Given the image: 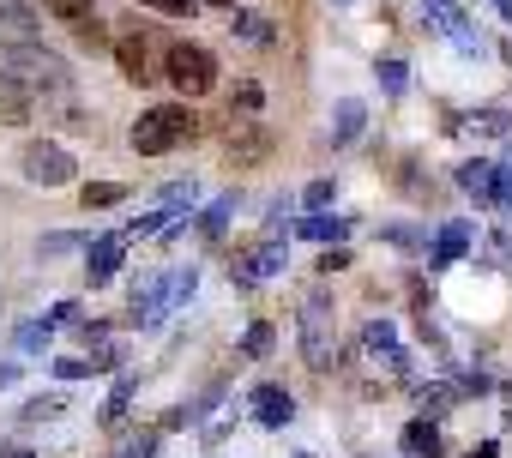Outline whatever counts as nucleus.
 Masks as SVG:
<instances>
[{"label": "nucleus", "mask_w": 512, "mask_h": 458, "mask_svg": "<svg viewBox=\"0 0 512 458\" xmlns=\"http://www.w3.org/2000/svg\"><path fill=\"white\" fill-rule=\"evenodd\" d=\"M332 193H338L332 181H308V193H302V205H308V211H326V205H332Z\"/></svg>", "instance_id": "f704fd0d"}, {"label": "nucleus", "mask_w": 512, "mask_h": 458, "mask_svg": "<svg viewBox=\"0 0 512 458\" xmlns=\"http://www.w3.org/2000/svg\"><path fill=\"white\" fill-rule=\"evenodd\" d=\"M0 73L31 85V91H73V67L43 43V37H0Z\"/></svg>", "instance_id": "f257e3e1"}, {"label": "nucleus", "mask_w": 512, "mask_h": 458, "mask_svg": "<svg viewBox=\"0 0 512 458\" xmlns=\"http://www.w3.org/2000/svg\"><path fill=\"white\" fill-rule=\"evenodd\" d=\"M284 260H290V242L284 236H266L253 254H241V260H229V278L247 290V284H266V278H278L284 272Z\"/></svg>", "instance_id": "9d476101"}, {"label": "nucleus", "mask_w": 512, "mask_h": 458, "mask_svg": "<svg viewBox=\"0 0 512 458\" xmlns=\"http://www.w3.org/2000/svg\"><path fill=\"white\" fill-rule=\"evenodd\" d=\"M151 452H157V434H133V440H121L115 458H151Z\"/></svg>", "instance_id": "c9c22d12"}, {"label": "nucleus", "mask_w": 512, "mask_h": 458, "mask_svg": "<svg viewBox=\"0 0 512 458\" xmlns=\"http://www.w3.org/2000/svg\"><path fill=\"white\" fill-rule=\"evenodd\" d=\"M362 356L380 362L386 374H410V356H404V344H398V332H392L386 320H368V326H362Z\"/></svg>", "instance_id": "9b49d317"}, {"label": "nucleus", "mask_w": 512, "mask_h": 458, "mask_svg": "<svg viewBox=\"0 0 512 458\" xmlns=\"http://www.w3.org/2000/svg\"><path fill=\"white\" fill-rule=\"evenodd\" d=\"M49 338H55V320L43 314V320H25L19 332H13V344L25 350V356H37V350H49Z\"/></svg>", "instance_id": "b1692460"}, {"label": "nucleus", "mask_w": 512, "mask_h": 458, "mask_svg": "<svg viewBox=\"0 0 512 458\" xmlns=\"http://www.w3.org/2000/svg\"><path fill=\"white\" fill-rule=\"evenodd\" d=\"M157 199H163L157 211H169V217H181V211H193V199H199V187H193V181H169V187H163Z\"/></svg>", "instance_id": "bb28decb"}, {"label": "nucleus", "mask_w": 512, "mask_h": 458, "mask_svg": "<svg viewBox=\"0 0 512 458\" xmlns=\"http://www.w3.org/2000/svg\"><path fill=\"white\" fill-rule=\"evenodd\" d=\"M458 187H464V193H470L476 205H488V211L512 217V175H506L500 163H482V157L458 163Z\"/></svg>", "instance_id": "423d86ee"}, {"label": "nucleus", "mask_w": 512, "mask_h": 458, "mask_svg": "<svg viewBox=\"0 0 512 458\" xmlns=\"http://www.w3.org/2000/svg\"><path fill=\"white\" fill-rule=\"evenodd\" d=\"M193 290H199V272H193V266H175V272H163L157 284L133 290V320H139V326H163L169 308L193 302Z\"/></svg>", "instance_id": "20e7f679"}, {"label": "nucleus", "mask_w": 512, "mask_h": 458, "mask_svg": "<svg viewBox=\"0 0 512 458\" xmlns=\"http://www.w3.org/2000/svg\"><path fill=\"white\" fill-rule=\"evenodd\" d=\"M362 127H368L362 97H344V103H338V115H332V145H356V139H362Z\"/></svg>", "instance_id": "aec40b11"}, {"label": "nucleus", "mask_w": 512, "mask_h": 458, "mask_svg": "<svg viewBox=\"0 0 512 458\" xmlns=\"http://www.w3.org/2000/svg\"><path fill=\"white\" fill-rule=\"evenodd\" d=\"M7 458H31V446H19V452H7Z\"/></svg>", "instance_id": "c03bdc74"}, {"label": "nucleus", "mask_w": 512, "mask_h": 458, "mask_svg": "<svg viewBox=\"0 0 512 458\" xmlns=\"http://www.w3.org/2000/svg\"><path fill=\"white\" fill-rule=\"evenodd\" d=\"M464 254H470V223H464V217L440 223V236H434V254H428V266L440 272V266H452V260H464Z\"/></svg>", "instance_id": "2eb2a0df"}, {"label": "nucleus", "mask_w": 512, "mask_h": 458, "mask_svg": "<svg viewBox=\"0 0 512 458\" xmlns=\"http://www.w3.org/2000/svg\"><path fill=\"white\" fill-rule=\"evenodd\" d=\"M380 236H386L392 248H404V254H416V248H428V236H422V229H410V223H386V229H380Z\"/></svg>", "instance_id": "7c9ffc66"}, {"label": "nucleus", "mask_w": 512, "mask_h": 458, "mask_svg": "<svg viewBox=\"0 0 512 458\" xmlns=\"http://www.w3.org/2000/svg\"><path fill=\"white\" fill-rule=\"evenodd\" d=\"M121 260H127V229L91 236V254H85V278H91V290H97V284H109V278L121 272Z\"/></svg>", "instance_id": "f8f14e48"}, {"label": "nucleus", "mask_w": 512, "mask_h": 458, "mask_svg": "<svg viewBox=\"0 0 512 458\" xmlns=\"http://www.w3.org/2000/svg\"><path fill=\"white\" fill-rule=\"evenodd\" d=\"M296 416V398L284 386H253V422L260 428H284Z\"/></svg>", "instance_id": "4468645a"}, {"label": "nucleus", "mask_w": 512, "mask_h": 458, "mask_svg": "<svg viewBox=\"0 0 512 458\" xmlns=\"http://www.w3.org/2000/svg\"><path fill=\"white\" fill-rule=\"evenodd\" d=\"M139 7H151V13H163V19H193L199 0H139Z\"/></svg>", "instance_id": "72a5a7b5"}, {"label": "nucleus", "mask_w": 512, "mask_h": 458, "mask_svg": "<svg viewBox=\"0 0 512 458\" xmlns=\"http://www.w3.org/2000/svg\"><path fill=\"white\" fill-rule=\"evenodd\" d=\"M199 7H229V13H235V0H199Z\"/></svg>", "instance_id": "37998d69"}, {"label": "nucleus", "mask_w": 512, "mask_h": 458, "mask_svg": "<svg viewBox=\"0 0 512 458\" xmlns=\"http://www.w3.org/2000/svg\"><path fill=\"white\" fill-rule=\"evenodd\" d=\"M31 115H37V91L0 73V127H25Z\"/></svg>", "instance_id": "ddd939ff"}, {"label": "nucleus", "mask_w": 512, "mask_h": 458, "mask_svg": "<svg viewBox=\"0 0 512 458\" xmlns=\"http://www.w3.org/2000/svg\"><path fill=\"white\" fill-rule=\"evenodd\" d=\"M157 49H169V43H157L145 25H127V31L115 37V49H109V55L121 61V73H127L133 85H151V79H157V67H163V61H157Z\"/></svg>", "instance_id": "0eeeda50"}, {"label": "nucleus", "mask_w": 512, "mask_h": 458, "mask_svg": "<svg viewBox=\"0 0 512 458\" xmlns=\"http://www.w3.org/2000/svg\"><path fill=\"white\" fill-rule=\"evenodd\" d=\"M25 175H31L37 187H67V181H79V163H73L67 145L43 139V145H25Z\"/></svg>", "instance_id": "1a4fd4ad"}, {"label": "nucleus", "mask_w": 512, "mask_h": 458, "mask_svg": "<svg viewBox=\"0 0 512 458\" xmlns=\"http://www.w3.org/2000/svg\"><path fill=\"white\" fill-rule=\"evenodd\" d=\"M464 133H476V139H506V133H512V115H506V109H476V115L464 121Z\"/></svg>", "instance_id": "4be33fe9"}, {"label": "nucleus", "mask_w": 512, "mask_h": 458, "mask_svg": "<svg viewBox=\"0 0 512 458\" xmlns=\"http://www.w3.org/2000/svg\"><path fill=\"white\" fill-rule=\"evenodd\" d=\"M404 452H410V458H446L440 422H434V416H416V422L404 428Z\"/></svg>", "instance_id": "f3484780"}, {"label": "nucleus", "mask_w": 512, "mask_h": 458, "mask_svg": "<svg viewBox=\"0 0 512 458\" xmlns=\"http://www.w3.org/2000/svg\"><path fill=\"white\" fill-rule=\"evenodd\" d=\"M229 25H235V43H247V49H272V43H278V25H272L266 13H241V7H235Z\"/></svg>", "instance_id": "a211bd4d"}, {"label": "nucleus", "mask_w": 512, "mask_h": 458, "mask_svg": "<svg viewBox=\"0 0 512 458\" xmlns=\"http://www.w3.org/2000/svg\"><path fill=\"white\" fill-rule=\"evenodd\" d=\"M470 458H500V446H494V440H482V446H470Z\"/></svg>", "instance_id": "a19ab883"}, {"label": "nucleus", "mask_w": 512, "mask_h": 458, "mask_svg": "<svg viewBox=\"0 0 512 458\" xmlns=\"http://www.w3.org/2000/svg\"><path fill=\"white\" fill-rule=\"evenodd\" d=\"M494 13H500V19H506V25H512V0H494Z\"/></svg>", "instance_id": "79ce46f5"}, {"label": "nucleus", "mask_w": 512, "mask_h": 458, "mask_svg": "<svg viewBox=\"0 0 512 458\" xmlns=\"http://www.w3.org/2000/svg\"><path fill=\"white\" fill-rule=\"evenodd\" d=\"M260 103H266V91L253 85V79H241V85H235V109H247V115H253V109H260Z\"/></svg>", "instance_id": "e433bc0d"}, {"label": "nucleus", "mask_w": 512, "mask_h": 458, "mask_svg": "<svg viewBox=\"0 0 512 458\" xmlns=\"http://www.w3.org/2000/svg\"><path fill=\"white\" fill-rule=\"evenodd\" d=\"M0 37H43V13L31 0H0Z\"/></svg>", "instance_id": "dca6fc26"}, {"label": "nucleus", "mask_w": 512, "mask_h": 458, "mask_svg": "<svg viewBox=\"0 0 512 458\" xmlns=\"http://www.w3.org/2000/svg\"><path fill=\"white\" fill-rule=\"evenodd\" d=\"M43 13H49V19H67V25H79V19H91V13H97V0H43Z\"/></svg>", "instance_id": "c85d7f7f"}, {"label": "nucleus", "mask_w": 512, "mask_h": 458, "mask_svg": "<svg viewBox=\"0 0 512 458\" xmlns=\"http://www.w3.org/2000/svg\"><path fill=\"white\" fill-rule=\"evenodd\" d=\"M272 338H278V332H272L266 320H253V326H247V338H241V356H253V362H266V356H272Z\"/></svg>", "instance_id": "cd10ccee"}, {"label": "nucleus", "mask_w": 512, "mask_h": 458, "mask_svg": "<svg viewBox=\"0 0 512 458\" xmlns=\"http://www.w3.org/2000/svg\"><path fill=\"white\" fill-rule=\"evenodd\" d=\"M296 236H302V242H344L350 223H344V217H326V211H308V217L296 223Z\"/></svg>", "instance_id": "412c9836"}, {"label": "nucleus", "mask_w": 512, "mask_h": 458, "mask_svg": "<svg viewBox=\"0 0 512 458\" xmlns=\"http://www.w3.org/2000/svg\"><path fill=\"white\" fill-rule=\"evenodd\" d=\"M193 139H199V115L187 103H151L133 121V151L139 157H169V151H181Z\"/></svg>", "instance_id": "f03ea898"}, {"label": "nucleus", "mask_w": 512, "mask_h": 458, "mask_svg": "<svg viewBox=\"0 0 512 458\" xmlns=\"http://www.w3.org/2000/svg\"><path fill=\"white\" fill-rule=\"evenodd\" d=\"M85 362H91V374H97V368H121V362H127V344H115V338H109V344L85 350Z\"/></svg>", "instance_id": "2f4dec72"}, {"label": "nucleus", "mask_w": 512, "mask_h": 458, "mask_svg": "<svg viewBox=\"0 0 512 458\" xmlns=\"http://www.w3.org/2000/svg\"><path fill=\"white\" fill-rule=\"evenodd\" d=\"M422 19H428V31L452 37V49H458V55H482V37L470 31L464 0H422Z\"/></svg>", "instance_id": "6e6552de"}, {"label": "nucleus", "mask_w": 512, "mask_h": 458, "mask_svg": "<svg viewBox=\"0 0 512 458\" xmlns=\"http://www.w3.org/2000/svg\"><path fill=\"white\" fill-rule=\"evenodd\" d=\"M127 199V187L121 181H85V193H79V205L85 211H109V205H121Z\"/></svg>", "instance_id": "5701e85b"}, {"label": "nucleus", "mask_w": 512, "mask_h": 458, "mask_svg": "<svg viewBox=\"0 0 512 458\" xmlns=\"http://www.w3.org/2000/svg\"><path fill=\"white\" fill-rule=\"evenodd\" d=\"M332 7H356V0H332Z\"/></svg>", "instance_id": "a18cd8bd"}, {"label": "nucleus", "mask_w": 512, "mask_h": 458, "mask_svg": "<svg viewBox=\"0 0 512 458\" xmlns=\"http://www.w3.org/2000/svg\"><path fill=\"white\" fill-rule=\"evenodd\" d=\"M296 326H302V362L314 374H326L338 362V308H332V290H308Z\"/></svg>", "instance_id": "7ed1b4c3"}, {"label": "nucleus", "mask_w": 512, "mask_h": 458, "mask_svg": "<svg viewBox=\"0 0 512 458\" xmlns=\"http://www.w3.org/2000/svg\"><path fill=\"white\" fill-rule=\"evenodd\" d=\"M85 374H91L85 356H61V362H55V380H85Z\"/></svg>", "instance_id": "4c0bfd02"}, {"label": "nucleus", "mask_w": 512, "mask_h": 458, "mask_svg": "<svg viewBox=\"0 0 512 458\" xmlns=\"http://www.w3.org/2000/svg\"><path fill=\"white\" fill-rule=\"evenodd\" d=\"M344 266H350L344 248H326V254H320V278H332V272H344Z\"/></svg>", "instance_id": "ea45409f"}, {"label": "nucleus", "mask_w": 512, "mask_h": 458, "mask_svg": "<svg viewBox=\"0 0 512 458\" xmlns=\"http://www.w3.org/2000/svg\"><path fill=\"white\" fill-rule=\"evenodd\" d=\"M61 410H67L61 398H31V404H25V422H43V416H61Z\"/></svg>", "instance_id": "58836bf2"}, {"label": "nucleus", "mask_w": 512, "mask_h": 458, "mask_svg": "<svg viewBox=\"0 0 512 458\" xmlns=\"http://www.w3.org/2000/svg\"><path fill=\"white\" fill-rule=\"evenodd\" d=\"M133 392H139V374H121V380H115V392H109V404H103V428H115V422L127 416Z\"/></svg>", "instance_id": "393cba45"}, {"label": "nucleus", "mask_w": 512, "mask_h": 458, "mask_svg": "<svg viewBox=\"0 0 512 458\" xmlns=\"http://www.w3.org/2000/svg\"><path fill=\"white\" fill-rule=\"evenodd\" d=\"M163 73H169V85H175L181 97H205V91L217 85V61H211L205 43H169V49H163Z\"/></svg>", "instance_id": "39448f33"}, {"label": "nucleus", "mask_w": 512, "mask_h": 458, "mask_svg": "<svg viewBox=\"0 0 512 458\" xmlns=\"http://www.w3.org/2000/svg\"><path fill=\"white\" fill-rule=\"evenodd\" d=\"M79 242H85V236H73V229H55V236H43V242H37V254H43V260H61V254H67V248H79Z\"/></svg>", "instance_id": "473e14b6"}, {"label": "nucleus", "mask_w": 512, "mask_h": 458, "mask_svg": "<svg viewBox=\"0 0 512 458\" xmlns=\"http://www.w3.org/2000/svg\"><path fill=\"white\" fill-rule=\"evenodd\" d=\"M235 211H241V193H217V199H211V205L199 211V223H193V229H199L205 242H217L223 229H229V217H235Z\"/></svg>", "instance_id": "6ab92c4d"}, {"label": "nucleus", "mask_w": 512, "mask_h": 458, "mask_svg": "<svg viewBox=\"0 0 512 458\" xmlns=\"http://www.w3.org/2000/svg\"><path fill=\"white\" fill-rule=\"evenodd\" d=\"M266 151H272L266 133H241V139H229V163H266Z\"/></svg>", "instance_id": "a878e982"}, {"label": "nucleus", "mask_w": 512, "mask_h": 458, "mask_svg": "<svg viewBox=\"0 0 512 458\" xmlns=\"http://www.w3.org/2000/svg\"><path fill=\"white\" fill-rule=\"evenodd\" d=\"M374 73H380V91H386V97H404V91H410V67H404V61H380Z\"/></svg>", "instance_id": "c756f323"}]
</instances>
